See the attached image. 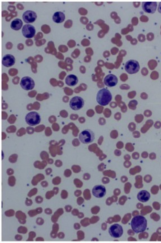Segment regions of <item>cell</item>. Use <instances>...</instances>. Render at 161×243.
<instances>
[{"label":"cell","mask_w":161,"mask_h":243,"mask_svg":"<svg viewBox=\"0 0 161 243\" xmlns=\"http://www.w3.org/2000/svg\"><path fill=\"white\" fill-rule=\"evenodd\" d=\"M112 95L111 92L106 88L100 89L97 94L96 100L101 106H106L111 102Z\"/></svg>","instance_id":"2"},{"label":"cell","mask_w":161,"mask_h":243,"mask_svg":"<svg viewBox=\"0 0 161 243\" xmlns=\"http://www.w3.org/2000/svg\"><path fill=\"white\" fill-rule=\"evenodd\" d=\"M20 85L24 90L30 91L34 88L35 83L34 80L31 77L25 76L21 79Z\"/></svg>","instance_id":"8"},{"label":"cell","mask_w":161,"mask_h":243,"mask_svg":"<svg viewBox=\"0 0 161 243\" xmlns=\"http://www.w3.org/2000/svg\"><path fill=\"white\" fill-rule=\"evenodd\" d=\"M84 101L80 97L75 96L72 98L70 101V107L73 110H79L83 107Z\"/></svg>","instance_id":"7"},{"label":"cell","mask_w":161,"mask_h":243,"mask_svg":"<svg viewBox=\"0 0 161 243\" xmlns=\"http://www.w3.org/2000/svg\"><path fill=\"white\" fill-rule=\"evenodd\" d=\"M65 19V15L62 12H57L53 16V21L57 23H61Z\"/></svg>","instance_id":"17"},{"label":"cell","mask_w":161,"mask_h":243,"mask_svg":"<svg viewBox=\"0 0 161 243\" xmlns=\"http://www.w3.org/2000/svg\"><path fill=\"white\" fill-rule=\"evenodd\" d=\"M124 68L128 73H136L139 71V63L135 60H130L126 63Z\"/></svg>","instance_id":"5"},{"label":"cell","mask_w":161,"mask_h":243,"mask_svg":"<svg viewBox=\"0 0 161 243\" xmlns=\"http://www.w3.org/2000/svg\"><path fill=\"white\" fill-rule=\"evenodd\" d=\"M158 10L159 12L161 13V2L160 3H159V5H158Z\"/></svg>","instance_id":"19"},{"label":"cell","mask_w":161,"mask_h":243,"mask_svg":"<svg viewBox=\"0 0 161 243\" xmlns=\"http://www.w3.org/2000/svg\"><path fill=\"white\" fill-rule=\"evenodd\" d=\"M22 18L24 22L27 23H33L37 18L36 13L32 10H27L23 14Z\"/></svg>","instance_id":"10"},{"label":"cell","mask_w":161,"mask_h":243,"mask_svg":"<svg viewBox=\"0 0 161 243\" xmlns=\"http://www.w3.org/2000/svg\"><path fill=\"white\" fill-rule=\"evenodd\" d=\"M137 200L142 202H146L150 200V194L146 190H141L137 194Z\"/></svg>","instance_id":"15"},{"label":"cell","mask_w":161,"mask_h":243,"mask_svg":"<svg viewBox=\"0 0 161 243\" xmlns=\"http://www.w3.org/2000/svg\"><path fill=\"white\" fill-rule=\"evenodd\" d=\"M131 226L132 230L136 234L141 233L145 231L147 227V220L141 215H137L133 218L131 222Z\"/></svg>","instance_id":"1"},{"label":"cell","mask_w":161,"mask_h":243,"mask_svg":"<svg viewBox=\"0 0 161 243\" xmlns=\"http://www.w3.org/2000/svg\"><path fill=\"white\" fill-rule=\"evenodd\" d=\"M65 82L68 86L73 87L78 84V78L74 75H68L66 78Z\"/></svg>","instance_id":"16"},{"label":"cell","mask_w":161,"mask_h":243,"mask_svg":"<svg viewBox=\"0 0 161 243\" xmlns=\"http://www.w3.org/2000/svg\"><path fill=\"white\" fill-rule=\"evenodd\" d=\"M118 79L117 77L113 74H108L106 76L104 82L108 87H113L118 84Z\"/></svg>","instance_id":"13"},{"label":"cell","mask_w":161,"mask_h":243,"mask_svg":"<svg viewBox=\"0 0 161 243\" xmlns=\"http://www.w3.org/2000/svg\"><path fill=\"white\" fill-rule=\"evenodd\" d=\"M157 3L156 2H143L142 7L144 12L148 13H154L157 9Z\"/></svg>","instance_id":"12"},{"label":"cell","mask_w":161,"mask_h":243,"mask_svg":"<svg viewBox=\"0 0 161 243\" xmlns=\"http://www.w3.org/2000/svg\"><path fill=\"white\" fill-rule=\"evenodd\" d=\"M15 62H16V59L14 56L10 54H7L3 56V59L2 60V63L3 66L6 67H10L14 66Z\"/></svg>","instance_id":"14"},{"label":"cell","mask_w":161,"mask_h":243,"mask_svg":"<svg viewBox=\"0 0 161 243\" xmlns=\"http://www.w3.org/2000/svg\"><path fill=\"white\" fill-rule=\"evenodd\" d=\"M108 233L113 238H119L123 234V229L121 225L114 224L108 229Z\"/></svg>","instance_id":"6"},{"label":"cell","mask_w":161,"mask_h":243,"mask_svg":"<svg viewBox=\"0 0 161 243\" xmlns=\"http://www.w3.org/2000/svg\"><path fill=\"white\" fill-rule=\"evenodd\" d=\"M92 192V194L96 198H101L105 196L106 190L104 186L99 185H96L95 186L93 187Z\"/></svg>","instance_id":"11"},{"label":"cell","mask_w":161,"mask_h":243,"mask_svg":"<svg viewBox=\"0 0 161 243\" xmlns=\"http://www.w3.org/2000/svg\"><path fill=\"white\" fill-rule=\"evenodd\" d=\"M22 34L26 38H32L34 37L36 30L32 25L30 24L25 25L22 28Z\"/></svg>","instance_id":"9"},{"label":"cell","mask_w":161,"mask_h":243,"mask_svg":"<svg viewBox=\"0 0 161 243\" xmlns=\"http://www.w3.org/2000/svg\"><path fill=\"white\" fill-rule=\"evenodd\" d=\"M22 26H23V22L21 21V19L19 18H16L14 19L12 22L10 27L13 30L18 31L21 28Z\"/></svg>","instance_id":"18"},{"label":"cell","mask_w":161,"mask_h":243,"mask_svg":"<svg viewBox=\"0 0 161 243\" xmlns=\"http://www.w3.org/2000/svg\"><path fill=\"white\" fill-rule=\"evenodd\" d=\"M79 139L82 143L89 144L93 142L95 136L93 131L89 129H86L81 132L79 135Z\"/></svg>","instance_id":"3"},{"label":"cell","mask_w":161,"mask_h":243,"mask_svg":"<svg viewBox=\"0 0 161 243\" xmlns=\"http://www.w3.org/2000/svg\"><path fill=\"white\" fill-rule=\"evenodd\" d=\"M25 120L29 126H34L36 125H39L40 123V116L37 112H29L26 115L25 117Z\"/></svg>","instance_id":"4"}]
</instances>
